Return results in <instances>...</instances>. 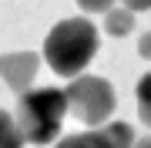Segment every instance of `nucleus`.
<instances>
[{
	"mask_svg": "<svg viewBox=\"0 0 151 148\" xmlns=\"http://www.w3.org/2000/svg\"><path fill=\"white\" fill-rule=\"evenodd\" d=\"M24 131L20 125H17L14 115H7V111H0V148H24Z\"/></svg>",
	"mask_w": 151,
	"mask_h": 148,
	"instance_id": "obj_7",
	"label": "nucleus"
},
{
	"mask_svg": "<svg viewBox=\"0 0 151 148\" xmlns=\"http://www.w3.org/2000/svg\"><path fill=\"white\" fill-rule=\"evenodd\" d=\"M40 57L34 51H14V54H0V77L7 81V88L14 91H27L30 81L37 77Z\"/></svg>",
	"mask_w": 151,
	"mask_h": 148,
	"instance_id": "obj_5",
	"label": "nucleus"
},
{
	"mask_svg": "<svg viewBox=\"0 0 151 148\" xmlns=\"http://www.w3.org/2000/svg\"><path fill=\"white\" fill-rule=\"evenodd\" d=\"M67 104H70V111H74L77 118L84 121V125H108L111 115H114V108H118V98H114V88H111V81H104V77H97V74H77V77H70V84H67Z\"/></svg>",
	"mask_w": 151,
	"mask_h": 148,
	"instance_id": "obj_3",
	"label": "nucleus"
},
{
	"mask_svg": "<svg viewBox=\"0 0 151 148\" xmlns=\"http://www.w3.org/2000/svg\"><path fill=\"white\" fill-rule=\"evenodd\" d=\"M97 27L87 17H67L50 27V34L44 37V61L50 64V71L60 77H77L91 64V57L97 54Z\"/></svg>",
	"mask_w": 151,
	"mask_h": 148,
	"instance_id": "obj_1",
	"label": "nucleus"
},
{
	"mask_svg": "<svg viewBox=\"0 0 151 148\" xmlns=\"http://www.w3.org/2000/svg\"><path fill=\"white\" fill-rule=\"evenodd\" d=\"M54 148H134V131L128 121H108L84 135H67Z\"/></svg>",
	"mask_w": 151,
	"mask_h": 148,
	"instance_id": "obj_4",
	"label": "nucleus"
},
{
	"mask_svg": "<svg viewBox=\"0 0 151 148\" xmlns=\"http://www.w3.org/2000/svg\"><path fill=\"white\" fill-rule=\"evenodd\" d=\"M138 54L145 57V61H151V30H148V34H141V37H138Z\"/></svg>",
	"mask_w": 151,
	"mask_h": 148,
	"instance_id": "obj_10",
	"label": "nucleus"
},
{
	"mask_svg": "<svg viewBox=\"0 0 151 148\" xmlns=\"http://www.w3.org/2000/svg\"><path fill=\"white\" fill-rule=\"evenodd\" d=\"M128 10H151V0H121Z\"/></svg>",
	"mask_w": 151,
	"mask_h": 148,
	"instance_id": "obj_11",
	"label": "nucleus"
},
{
	"mask_svg": "<svg viewBox=\"0 0 151 148\" xmlns=\"http://www.w3.org/2000/svg\"><path fill=\"white\" fill-rule=\"evenodd\" d=\"M70 111L67 91L57 88H37V91H20L14 108V118L20 125L24 138L30 145H50L60 131V121Z\"/></svg>",
	"mask_w": 151,
	"mask_h": 148,
	"instance_id": "obj_2",
	"label": "nucleus"
},
{
	"mask_svg": "<svg viewBox=\"0 0 151 148\" xmlns=\"http://www.w3.org/2000/svg\"><path fill=\"white\" fill-rule=\"evenodd\" d=\"M104 30H108L111 37H128V34L134 30V10H128V7H111V10L104 14Z\"/></svg>",
	"mask_w": 151,
	"mask_h": 148,
	"instance_id": "obj_6",
	"label": "nucleus"
},
{
	"mask_svg": "<svg viewBox=\"0 0 151 148\" xmlns=\"http://www.w3.org/2000/svg\"><path fill=\"white\" fill-rule=\"evenodd\" d=\"M134 98H138V115L141 121L151 128V71L138 81V91H134Z\"/></svg>",
	"mask_w": 151,
	"mask_h": 148,
	"instance_id": "obj_8",
	"label": "nucleus"
},
{
	"mask_svg": "<svg viewBox=\"0 0 151 148\" xmlns=\"http://www.w3.org/2000/svg\"><path fill=\"white\" fill-rule=\"evenodd\" d=\"M134 148H151V135H145V138H138V142H134Z\"/></svg>",
	"mask_w": 151,
	"mask_h": 148,
	"instance_id": "obj_12",
	"label": "nucleus"
},
{
	"mask_svg": "<svg viewBox=\"0 0 151 148\" xmlns=\"http://www.w3.org/2000/svg\"><path fill=\"white\" fill-rule=\"evenodd\" d=\"M77 7H81V10H101V14H108L114 7V0H77Z\"/></svg>",
	"mask_w": 151,
	"mask_h": 148,
	"instance_id": "obj_9",
	"label": "nucleus"
}]
</instances>
